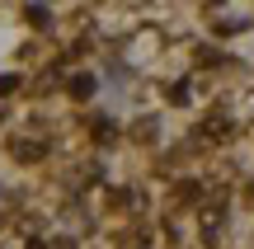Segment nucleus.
<instances>
[{"instance_id": "obj_1", "label": "nucleus", "mask_w": 254, "mask_h": 249, "mask_svg": "<svg viewBox=\"0 0 254 249\" xmlns=\"http://www.w3.org/2000/svg\"><path fill=\"white\" fill-rule=\"evenodd\" d=\"M9 155L24 160V165H28V160H43V155H47V141H14V146H9Z\"/></svg>"}, {"instance_id": "obj_2", "label": "nucleus", "mask_w": 254, "mask_h": 249, "mask_svg": "<svg viewBox=\"0 0 254 249\" xmlns=\"http://www.w3.org/2000/svg\"><path fill=\"white\" fill-rule=\"evenodd\" d=\"M66 90H71V99H90V94H94V75H71Z\"/></svg>"}, {"instance_id": "obj_3", "label": "nucleus", "mask_w": 254, "mask_h": 249, "mask_svg": "<svg viewBox=\"0 0 254 249\" xmlns=\"http://www.w3.org/2000/svg\"><path fill=\"white\" fill-rule=\"evenodd\" d=\"M24 14H28V24H38V28H47V19H52V9H47V5H28Z\"/></svg>"}, {"instance_id": "obj_4", "label": "nucleus", "mask_w": 254, "mask_h": 249, "mask_svg": "<svg viewBox=\"0 0 254 249\" xmlns=\"http://www.w3.org/2000/svg\"><path fill=\"white\" fill-rule=\"evenodd\" d=\"M207 132H212V141H226V118H212Z\"/></svg>"}, {"instance_id": "obj_5", "label": "nucleus", "mask_w": 254, "mask_h": 249, "mask_svg": "<svg viewBox=\"0 0 254 249\" xmlns=\"http://www.w3.org/2000/svg\"><path fill=\"white\" fill-rule=\"evenodd\" d=\"M198 61H202V66H221V56L212 52V47H198Z\"/></svg>"}, {"instance_id": "obj_6", "label": "nucleus", "mask_w": 254, "mask_h": 249, "mask_svg": "<svg viewBox=\"0 0 254 249\" xmlns=\"http://www.w3.org/2000/svg\"><path fill=\"white\" fill-rule=\"evenodd\" d=\"M236 28H245V19H221V24H217V33H236Z\"/></svg>"}, {"instance_id": "obj_7", "label": "nucleus", "mask_w": 254, "mask_h": 249, "mask_svg": "<svg viewBox=\"0 0 254 249\" xmlns=\"http://www.w3.org/2000/svg\"><path fill=\"white\" fill-rule=\"evenodd\" d=\"M19 90V75H0V94H14Z\"/></svg>"}]
</instances>
